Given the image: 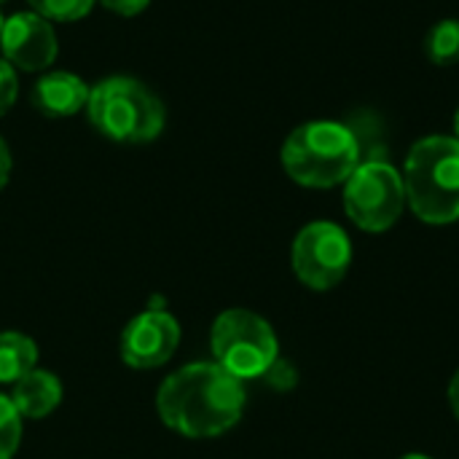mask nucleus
Instances as JSON below:
<instances>
[{
  "mask_svg": "<svg viewBox=\"0 0 459 459\" xmlns=\"http://www.w3.org/2000/svg\"><path fill=\"white\" fill-rule=\"evenodd\" d=\"M159 417L186 438H215L231 430L245 409V387L218 363H194L164 379Z\"/></svg>",
  "mask_w": 459,
  "mask_h": 459,
  "instance_id": "1",
  "label": "nucleus"
},
{
  "mask_svg": "<svg viewBox=\"0 0 459 459\" xmlns=\"http://www.w3.org/2000/svg\"><path fill=\"white\" fill-rule=\"evenodd\" d=\"M360 164V148L347 124L309 121L290 132L282 145L285 172L307 188H333Z\"/></svg>",
  "mask_w": 459,
  "mask_h": 459,
  "instance_id": "2",
  "label": "nucleus"
},
{
  "mask_svg": "<svg viewBox=\"0 0 459 459\" xmlns=\"http://www.w3.org/2000/svg\"><path fill=\"white\" fill-rule=\"evenodd\" d=\"M406 202L414 215L430 226L455 223L459 218V140L425 137L406 159Z\"/></svg>",
  "mask_w": 459,
  "mask_h": 459,
  "instance_id": "3",
  "label": "nucleus"
},
{
  "mask_svg": "<svg viewBox=\"0 0 459 459\" xmlns=\"http://www.w3.org/2000/svg\"><path fill=\"white\" fill-rule=\"evenodd\" d=\"M86 113L100 134L129 145L156 140L167 118L161 100L129 75H113L91 86Z\"/></svg>",
  "mask_w": 459,
  "mask_h": 459,
  "instance_id": "4",
  "label": "nucleus"
},
{
  "mask_svg": "<svg viewBox=\"0 0 459 459\" xmlns=\"http://www.w3.org/2000/svg\"><path fill=\"white\" fill-rule=\"evenodd\" d=\"M212 355L239 382L269 374L277 366V336L272 325L250 309H226L212 325Z\"/></svg>",
  "mask_w": 459,
  "mask_h": 459,
  "instance_id": "5",
  "label": "nucleus"
},
{
  "mask_svg": "<svg viewBox=\"0 0 459 459\" xmlns=\"http://www.w3.org/2000/svg\"><path fill=\"white\" fill-rule=\"evenodd\" d=\"M406 204L403 178L387 161H363L347 178L344 210L363 231H387L395 226Z\"/></svg>",
  "mask_w": 459,
  "mask_h": 459,
  "instance_id": "6",
  "label": "nucleus"
},
{
  "mask_svg": "<svg viewBox=\"0 0 459 459\" xmlns=\"http://www.w3.org/2000/svg\"><path fill=\"white\" fill-rule=\"evenodd\" d=\"M290 258L296 277L307 288L331 290L344 280L352 264V245L342 226L331 221H315L299 231Z\"/></svg>",
  "mask_w": 459,
  "mask_h": 459,
  "instance_id": "7",
  "label": "nucleus"
},
{
  "mask_svg": "<svg viewBox=\"0 0 459 459\" xmlns=\"http://www.w3.org/2000/svg\"><path fill=\"white\" fill-rule=\"evenodd\" d=\"M180 344V325L164 309H145L121 333V360L137 371L164 366Z\"/></svg>",
  "mask_w": 459,
  "mask_h": 459,
  "instance_id": "8",
  "label": "nucleus"
},
{
  "mask_svg": "<svg viewBox=\"0 0 459 459\" xmlns=\"http://www.w3.org/2000/svg\"><path fill=\"white\" fill-rule=\"evenodd\" d=\"M0 48H3V59L24 73L46 70L59 51L51 22L35 11H19L3 22Z\"/></svg>",
  "mask_w": 459,
  "mask_h": 459,
  "instance_id": "9",
  "label": "nucleus"
},
{
  "mask_svg": "<svg viewBox=\"0 0 459 459\" xmlns=\"http://www.w3.org/2000/svg\"><path fill=\"white\" fill-rule=\"evenodd\" d=\"M89 86L75 75V73H46L32 83V105L35 110H40L43 116L51 118H67L75 116L81 110H86L89 102Z\"/></svg>",
  "mask_w": 459,
  "mask_h": 459,
  "instance_id": "10",
  "label": "nucleus"
},
{
  "mask_svg": "<svg viewBox=\"0 0 459 459\" xmlns=\"http://www.w3.org/2000/svg\"><path fill=\"white\" fill-rule=\"evenodd\" d=\"M59 401H62L59 379L51 371H40V368H32L27 377H22L11 393V403L16 406L19 417L27 420L48 417L59 406Z\"/></svg>",
  "mask_w": 459,
  "mask_h": 459,
  "instance_id": "11",
  "label": "nucleus"
},
{
  "mask_svg": "<svg viewBox=\"0 0 459 459\" xmlns=\"http://www.w3.org/2000/svg\"><path fill=\"white\" fill-rule=\"evenodd\" d=\"M38 363V347L30 336L5 331L0 333V382L16 385Z\"/></svg>",
  "mask_w": 459,
  "mask_h": 459,
  "instance_id": "12",
  "label": "nucleus"
},
{
  "mask_svg": "<svg viewBox=\"0 0 459 459\" xmlns=\"http://www.w3.org/2000/svg\"><path fill=\"white\" fill-rule=\"evenodd\" d=\"M350 129H352V134L358 140V148H360V164L363 161H387L385 159V145H387L385 143V132H382V126H379L374 113L358 110Z\"/></svg>",
  "mask_w": 459,
  "mask_h": 459,
  "instance_id": "13",
  "label": "nucleus"
},
{
  "mask_svg": "<svg viewBox=\"0 0 459 459\" xmlns=\"http://www.w3.org/2000/svg\"><path fill=\"white\" fill-rule=\"evenodd\" d=\"M425 51L436 65H452L459 59V19L436 24L425 40Z\"/></svg>",
  "mask_w": 459,
  "mask_h": 459,
  "instance_id": "14",
  "label": "nucleus"
},
{
  "mask_svg": "<svg viewBox=\"0 0 459 459\" xmlns=\"http://www.w3.org/2000/svg\"><path fill=\"white\" fill-rule=\"evenodd\" d=\"M35 13L48 22H78L83 19L97 0H27Z\"/></svg>",
  "mask_w": 459,
  "mask_h": 459,
  "instance_id": "15",
  "label": "nucleus"
},
{
  "mask_svg": "<svg viewBox=\"0 0 459 459\" xmlns=\"http://www.w3.org/2000/svg\"><path fill=\"white\" fill-rule=\"evenodd\" d=\"M22 444V417L11 398L0 395V459H13Z\"/></svg>",
  "mask_w": 459,
  "mask_h": 459,
  "instance_id": "16",
  "label": "nucleus"
},
{
  "mask_svg": "<svg viewBox=\"0 0 459 459\" xmlns=\"http://www.w3.org/2000/svg\"><path fill=\"white\" fill-rule=\"evenodd\" d=\"M19 94V78H16V67L8 65L5 59H0V116H5Z\"/></svg>",
  "mask_w": 459,
  "mask_h": 459,
  "instance_id": "17",
  "label": "nucleus"
},
{
  "mask_svg": "<svg viewBox=\"0 0 459 459\" xmlns=\"http://www.w3.org/2000/svg\"><path fill=\"white\" fill-rule=\"evenodd\" d=\"M97 3L118 16H137L151 5V0H97Z\"/></svg>",
  "mask_w": 459,
  "mask_h": 459,
  "instance_id": "18",
  "label": "nucleus"
},
{
  "mask_svg": "<svg viewBox=\"0 0 459 459\" xmlns=\"http://www.w3.org/2000/svg\"><path fill=\"white\" fill-rule=\"evenodd\" d=\"M8 178H11V153H8L5 140L0 137V191L5 188Z\"/></svg>",
  "mask_w": 459,
  "mask_h": 459,
  "instance_id": "19",
  "label": "nucleus"
},
{
  "mask_svg": "<svg viewBox=\"0 0 459 459\" xmlns=\"http://www.w3.org/2000/svg\"><path fill=\"white\" fill-rule=\"evenodd\" d=\"M449 403H452V411L459 422V371L452 377V385H449Z\"/></svg>",
  "mask_w": 459,
  "mask_h": 459,
  "instance_id": "20",
  "label": "nucleus"
},
{
  "mask_svg": "<svg viewBox=\"0 0 459 459\" xmlns=\"http://www.w3.org/2000/svg\"><path fill=\"white\" fill-rule=\"evenodd\" d=\"M401 459H430V457H425V455H406V457H401Z\"/></svg>",
  "mask_w": 459,
  "mask_h": 459,
  "instance_id": "21",
  "label": "nucleus"
},
{
  "mask_svg": "<svg viewBox=\"0 0 459 459\" xmlns=\"http://www.w3.org/2000/svg\"><path fill=\"white\" fill-rule=\"evenodd\" d=\"M455 132H457V140H459V110H457V116H455Z\"/></svg>",
  "mask_w": 459,
  "mask_h": 459,
  "instance_id": "22",
  "label": "nucleus"
},
{
  "mask_svg": "<svg viewBox=\"0 0 459 459\" xmlns=\"http://www.w3.org/2000/svg\"><path fill=\"white\" fill-rule=\"evenodd\" d=\"M3 22H5V19H3V13H0V30H3Z\"/></svg>",
  "mask_w": 459,
  "mask_h": 459,
  "instance_id": "23",
  "label": "nucleus"
},
{
  "mask_svg": "<svg viewBox=\"0 0 459 459\" xmlns=\"http://www.w3.org/2000/svg\"><path fill=\"white\" fill-rule=\"evenodd\" d=\"M0 3H5V0H0Z\"/></svg>",
  "mask_w": 459,
  "mask_h": 459,
  "instance_id": "24",
  "label": "nucleus"
}]
</instances>
